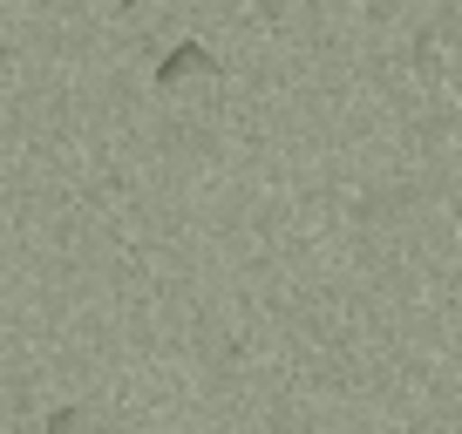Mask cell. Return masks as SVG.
<instances>
[{
  "instance_id": "1",
  "label": "cell",
  "mask_w": 462,
  "mask_h": 434,
  "mask_svg": "<svg viewBox=\"0 0 462 434\" xmlns=\"http://www.w3.org/2000/svg\"><path fill=\"white\" fill-rule=\"evenodd\" d=\"M190 75H217V55L204 41H184L171 48V61H157V88H184Z\"/></svg>"
},
{
  "instance_id": "2",
  "label": "cell",
  "mask_w": 462,
  "mask_h": 434,
  "mask_svg": "<svg viewBox=\"0 0 462 434\" xmlns=\"http://www.w3.org/2000/svg\"><path fill=\"white\" fill-rule=\"evenodd\" d=\"M82 428V407H55V414H48V434H75Z\"/></svg>"
},
{
  "instance_id": "3",
  "label": "cell",
  "mask_w": 462,
  "mask_h": 434,
  "mask_svg": "<svg viewBox=\"0 0 462 434\" xmlns=\"http://www.w3.org/2000/svg\"><path fill=\"white\" fill-rule=\"evenodd\" d=\"M116 7H150V0H116Z\"/></svg>"
}]
</instances>
